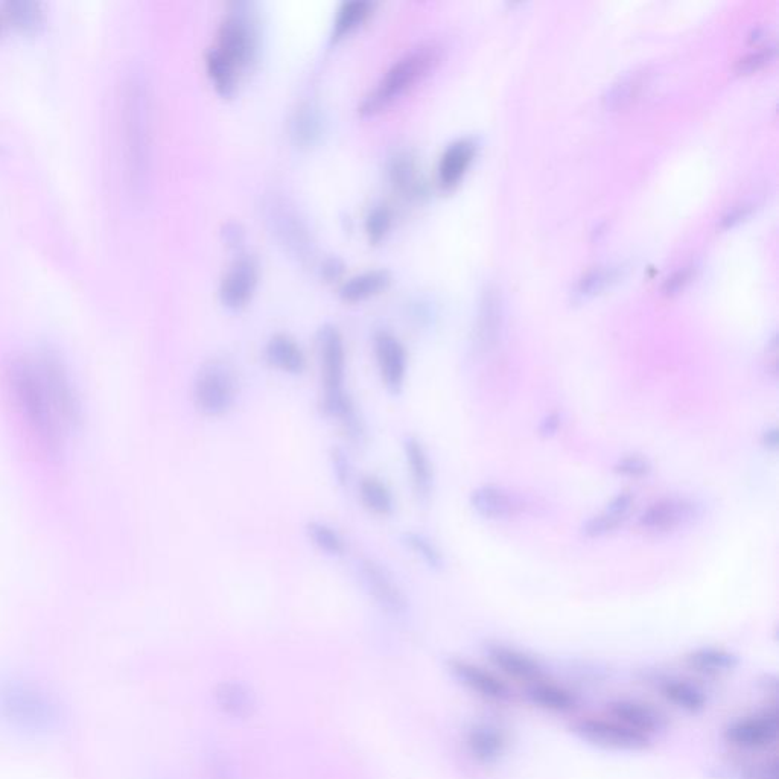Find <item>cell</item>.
Here are the masks:
<instances>
[{
  "instance_id": "6da1fadb",
  "label": "cell",
  "mask_w": 779,
  "mask_h": 779,
  "mask_svg": "<svg viewBox=\"0 0 779 779\" xmlns=\"http://www.w3.org/2000/svg\"><path fill=\"white\" fill-rule=\"evenodd\" d=\"M7 387L29 436L42 451L57 454L81 417L75 385L63 361L46 349L14 358L7 369Z\"/></svg>"
},
{
  "instance_id": "7a4b0ae2",
  "label": "cell",
  "mask_w": 779,
  "mask_h": 779,
  "mask_svg": "<svg viewBox=\"0 0 779 779\" xmlns=\"http://www.w3.org/2000/svg\"><path fill=\"white\" fill-rule=\"evenodd\" d=\"M69 706L48 679L26 671L0 673V732L25 745L48 743L66 729Z\"/></svg>"
},
{
  "instance_id": "3957f363",
  "label": "cell",
  "mask_w": 779,
  "mask_h": 779,
  "mask_svg": "<svg viewBox=\"0 0 779 779\" xmlns=\"http://www.w3.org/2000/svg\"><path fill=\"white\" fill-rule=\"evenodd\" d=\"M440 60V46L433 42L420 43L408 49L398 58L381 80L369 90L358 105V113L363 116L375 115L404 95L408 89L419 83Z\"/></svg>"
},
{
  "instance_id": "277c9868",
  "label": "cell",
  "mask_w": 779,
  "mask_h": 779,
  "mask_svg": "<svg viewBox=\"0 0 779 779\" xmlns=\"http://www.w3.org/2000/svg\"><path fill=\"white\" fill-rule=\"evenodd\" d=\"M261 28L255 5L235 2L224 13L217 29L214 48L244 74L258 60Z\"/></svg>"
},
{
  "instance_id": "5b68a950",
  "label": "cell",
  "mask_w": 779,
  "mask_h": 779,
  "mask_svg": "<svg viewBox=\"0 0 779 779\" xmlns=\"http://www.w3.org/2000/svg\"><path fill=\"white\" fill-rule=\"evenodd\" d=\"M318 352L322 366V410L326 416L340 420L355 408L344 390L346 382V346L340 329L322 326L318 331Z\"/></svg>"
},
{
  "instance_id": "8992f818",
  "label": "cell",
  "mask_w": 779,
  "mask_h": 779,
  "mask_svg": "<svg viewBox=\"0 0 779 779\" xmlns=\"http://www.w3.org/2000/svg\"><path fill=\"white\" fill-rule=\"evenodd\" d=\"M192 398L195 407L207 417L229 413L238 398L235 370L224 361H210L195 376Z\"/></svg>"
},
{
  "instance_id": "52a82bcc",
  "label": "cell",
  "mask_w": 779,
  "mask_h": 779,
  "mask_svg": "<svg viewBox=\"0 0 779 779\" xmlns=\"http://www.w3.org/2000/svg\"><path fill=\"white\" fill-rule=\"evenodd\" d=\"M571 729L577 737L600 748L643 751L650 745L649 735L627 728L612 717H583Z\"/></svg>"
},
{
  "instance_id": "ba28073f",
  "label": "cell",
  "mask_w": 779,
  "mask_h": 779,
  "mask_svg": "<svg viewBox=\"0 0 779 779\" xmlns=\"http://www.w3.org/2000/svg\"><path fill=\"white\" fill-rule=\"evenodd\" d=\"M259 279L256 256L239 255L224 273L220 283V300L226 308H244L252 300Z\"/></svg>"
},
{
  "instance_id": "9c48e42d",
  "label": "cell",
  "mask_w": 779,
  "mask_h": 779,
  "mask_svg": "<svg viewBox=\"0 0 779 779\" xmlns=\"http://www.w3.org/2000/svg\"><path fill=\"white\" fill-rule=\"evenodd\" d=\"M373 349H375L376 364H378L382 384L388 392L399 395L407 378V349L398 337L388 331L376 332L373 338Z\"/></svg>"
},
{
  "instance_id": "30bf717a",
  "label": "cell",
  "mask_w": 779,
  "mask_h": 779,
  "mask_svg": "<svg viewBox=\"0 0 779 779\" xmlns=\"http://www.w3.org/2000/svg\"><path fill=\"white\" fill-rule=\"evenodd\" d=\"M267 210L268 221L279 241L294 255L309 258V255H312V239L305 223L296 214L293 206L279 198H274L267 204Z\"/></svg>"
},
{
  "instance_id": "8fae6325",
  "label": "cell",
  "mask_w": 779,
  "mask_h": 779,
  "mask_svg": "<svg viewBox=\"0 0 779 779\" xmlns=\"http://www.w3.org/2000/svg\"><path fill=\"white\" fill-rule=\"evenodd\" d=\"M361 583L370 597L390 614L399 615L407 608L404 592L395 577L381 563L375 560H361L358 563Z\"/></svg>"
},
{
  "instance_id": "7c38bea8",
  "label": "cell",
  "mask_w": 779,
  "mask_h": 779,
  "mask_svg": "<svg viewBox=\"0 0 779 779\" xmlns=\"http://www.w3.org/2000/svg\"><path fill=\"white\" fill-rule=\"evenodd\" d=\"M699 506L688 498L670 497L652 504L640 516V527L649 533H670L694 522Z\"/></svg>"
},
{
  "instance_id": "4fadbf2b",
  "label": "cell",
  "mask_w": 779,
  "mask_h": 779,
  "mask_svg": "<svg viewBox=\"0 0 779 779\" xmlns=\"http://www.w3.org/2000/svg\"><path fill=\"white\" fill-rule=\"evenodd\" d=\"M778 732V713L766 711L731 723L726 728L725 738L737 748L763 749L775 743Z\"/></svg>"
},
{
  "instance_id": "5bb4252c",
  "label": "cell",
  "mask_w": 779,
  "mask_h": 779,
  "mask_svg": "<svg viewBox=\"0 0 779 779\" xmlns=\"http://www.w3.org/2000/svg\"><path fill=\"white\" fill-rule=\"evenodd\" d=\"M451 671L465 687L484 699L506 702L512 697L506 682L501 681L497 675H493L492 671L486 668L478 667L471 662L454 661L451 664Z\"/></svg>"
},
{
  "instance_id": "9a60e30c",
  "label": "cell",
  "mask_w": 779,
  "mask_h": 779,
  "mask_svg": "<svg viewBox=\"0 0 779 779\" xmlns=\"http://www.w3.org/2000/svg\"><path fill=\"white\" fill-rule=\"evenodd\" d=\"M472 510L478 516L492 521L509 519L518 515L521 504L510 492L498 486H481L471 493L469 498Z\"/></svg>"
},
{
  "instance_id": "2e32d148",
  "label": "cell",
  "mask_w": 779,
  "mask_h": 779,
  "mask_svg": "<svg viewBox=\"0 0 779 779\" xmlns=\"http://www.w3.org/2000/svg\"><path fill=\"white\" fill-rule=\"evenodd\" d=\"M487 655L495 667L500 668L503 673L516 681L533 684L544 676L541 665L519 650L497 644L487 649Z\"/></svg>"
},
{
  "instance_id": "e0dca14e",
  "label": "cell",
  "mask_w": 779,
  "mask_h": 779,
  "mask_svg": "<svg viewBox=\"0 0 779 779\" xmlns=\"http://www.w3.org/2000/svg\"><path fill=\"white\" fill-rule=\"evenodd\" d=\"M608 713L612 719L618 720L627 728L635 729V731L649 735V737L653 732L661 729L662 722H664L661 714L653 706L636 702V700H615V702L609 703Z\"/></svg>"
},
{
  "instance_id": "ac0fdd59",
  "label": "cell",
  "mask_w": 779,
  "mask_h": 779,
  "mask_svg": "<svg viewBox=\"0 0 779 779\" xmlns=\"http://www.w3.org/2000/svg\"><path fill=\"white\" fill-rule=\"evenodd\" d=\"M405 458L411 475L416 497L422 503L430 501L434 489V471L430 455L416 437H407L404 442Z\"/></svg>"
},
{
  "instance_id": "d6986e66",
  "label": "cell",
  "mask_w": 779,
  "mask_h": 779,
  "mask_svg": "<svg viewBox=\"0 0 779 779\" xmlns=\"http://www.w3.org/2000/svg\"><path fill=\"white\" fill-rule=\"evenodd\" d=\"M265 360L274 369L288 375H300L306 369V355L290 335L276 334L265 344Z\"/></svg>"
},
{
  "instance_id": "ffe728a7",
  "label": "cell",
  "mask_w": 779,
  "mask_h": 779,
  "mask_svg": "<svg viewBox=\"0 0 779 779\" xmlns=\"http://www.w3.org/2000/svg\"><path fill=\"white\" fill-rule=\"evenodd\" d=\"M474 156V140L468 139V137L455 140L451 145H448V148L443 151L442 157H440L439 169H437L440 185L443 188H451V186L457 185L463 174H465L466 169L471 165Z\"/></svg>"
},
{
  "instance_id": "44dd1931",
  "label": "cell",
  "mask_w": 779,
  "mask_h": 779,
  "mask_svg": "<svg viewBox=\"0 0 779 779\" xmlns=\"http://www.w3.org/2000/svg\"><path fill=\"white\" fill-rule=\"evenodd\" d=\"M390 283H392V273L384 268H375L344 280L338 294L346 303L363 302L387 290Z\"/></svg>"
},
{
  "instance_id": "7402d4cb",
  "label": "cell",
  "mask_w": 779,
  "mask_h": 779,
  "mask_svg": "<svg viewBox=\"0 0 779 779\" xmlns=\"http://www.w3.org/2000/svg\"><path fill=\"white\" fill-rule=\"evenodd\" d=\"M466 745L475 760L490 764L497 761L506 749V738L500 729L492 725H475L466 737Z\"/></svg>"
},
{
  "instance_id": "603a6c76",
  "label": "cell",
  "mask_w": 779,
  "mask_h": 779,
  "mask_svg": "<svg viewBox=\"0 0 779 779\" xmlns=\"http://www.w3.org/2000/svg\"><path fill=\"white\" fill-rule=\"evenodd\" d=\"M633 504V497L630 493H620L618 497L609 503L605 512H601L600 515L594 516L589 519L583 525L582 533L589 539L601 538L606 536L611 531H614L618 525L623 524L626 521L627 513H629L630 507Z\"/></svg>"
},
{
  "instance_id": "cb8c5ba5",
  "label": "cell",
  "mask_w": 779,
  "mask_h": 779,
  "mask_svg": "<svg viewBox=\"0 0 779 779\" xmlns=\"http://www.w3.org/2000/svg\"><path fill=\"white\" fill-rule=\"evenodd\" d=\"M528 699L533 705L539 706L542 710L553 711V713H568L574 710L577 705L576 696L565 687L547 682L544 679L533 682L528 687Z\"/></svg>"
},
{
  "instance_id": "d4e9b609",
  "label": "cell",
  "mask_w": 779,
  "mask_h": 779,
  "mask_svg": "<svg viewBox=\"0 0 779 779\" xmlns=\"http://www.w3.org/2000/svg\"><path fill=\"white\" fill-rule=\"evenodd\" d=\"M360 498L364 507L373 515L387 518L395 513L396 503L392 489L381 478L373 475L364 477L360 483Z\"/></svg>"
},
{
  "instance_id": "484cf974",
  "label": "cell",
  "mask_w": 779,
  "mask_h": 779,
  "mask_svg": "<svg viewBox=\"0 0 779 779\" xmlns=\"http://www.w3.org/2000/svg\"><path fill=\"white\" fill-rule=\"evenodd\" d=\"M388 174L393 185L407 197L422 194L423 183L420 180L416 159L410 153H398L390 160Z\"/></svg>"
},
{
  "instance_id": "4316f807",
  "label": "cell",
  "mask_w": 779,
  "mask_h": 779,
  "mask_svg": "<svg viewBox=\"0 0 779 779\" xmlns=\"http://www.w3.org/2000/svg\"><path fill=\"white\" fill-rule=\"evenodd\" d=\"M373 8L375 4L372 0H344L335 13L331 43L338 42L344 35L360 26L372 14Z\"/></svg>"
},
{
  "instance_id": "83f0119b",
  "label": "cell",
  "mask_w": 779,
  "mask_h": 779,
  "mask_svg": "<svg viewBox=\"0 0 779 779\" xmlns=\"http://www.w3.org/2000/svg\"><path fill=\"white\" fill-rule=\"evenodd\" d=\"M204 60H206L207 75H209L210 81L214 83L218 93L226 96V98L235 95L239 80H241V74H239L238 69L232 66L214 46H210L207 49Z\"/></svg>"
},
{
  "instance_id": "f1b7e54d",
  "label": "cell",
  "mask_w": 779,
  "mask_h": 779,
  "mask_svg": "<svg viewBox=\"0 0 779 779\" xmlns=\"http://www.w3.org/2000/svg\"><path fill=\"white\" fill-rule=\"evenodd\" d=\"M661 694L671 705L678 706L679 710L687 713H700L705 710V694L690 682L682 679H667L661 684Z\"/></svg>"
},
{
  "instance_id": "f546056e",
  "label": "cell",
  "mask_w": 779,
  "mask_h": 779,
  "mask_svg": "<svg viewBox=\"0 0 779 779\" xmlns=\"http://www.w3.org/2000/svg\"><path fill=\"white\" fill-rule=\"evenodd\" d=\"M322 116L312 105H302L291 122V134L300 147L314 145L322 136Z\"/></svg>"
},
{
  "instance_id": "4dcf8cb0",
  "label": "cell",
  "mask_w": 779,
  "mask_h": 779,
  "mask_svg": "<svg viewBox=\"0 0 779 779\" xmlns=\"http://www.w3.org/2000/svg\"><path fill=\"white\" fill-rule=\"evenodd\" d=\"M688 665L706 675H719L723 671L732 670L737 665V658L729 652L720 649H700L690 653Z\"/></svg>"
},
{
  "instance_id": "1f68e13d",
  "label": "cell",
  "mask_w": 779,
  "mask_h": 779,
  "mask_svg": "<svg viewBox=\"0 0 779 779\" xmlns=\"http://www.w3.org/2000/svg\"><path fill=\"white\" fill-rule=\"evenodd\" d=\"M646 78V70H640V72L627 75L623 80H620V83L614 84L606 95L609 107L618 109V107L630 104L636 96L640 95L644 84H646Z\"/></svg>"
},
{
  "instance_id": "d6a6232c",
  "label": "cell",
  "mask_w": 779,
  "mask_h": 779,
  "mask_svg": "<svg viewBox=\"0 0 779 779\" xmlns=\"http://www.w3.org/2000/svg\"><path fill=\"white\" fill-rule=\"evenodd\" d=\"M308 535L312 544L329 556H343L346 551V542L331 525L317 521L309 522Z\"/></svg>"
},
{
  "instance_id": "836d02e7",
  "label": "cell",
  "mask_w": 779,
  "mask_h": 779,
  "mask_svg": "<svg viewBox=\"0 0 779 779\" xmlns=\"http://www.w3.org/2000/svg\"><path fill=\"white\" fill-rule=\"evenodd\" d=\"M392 210L387 204H376L366 217V233L372 244H378L392 227Z\"/></svg>"
},
{
  "instance_id": "e575fe53",
  "label": "cell",
  "mask_w": 779,
  "mask_h": 779,
  "mask_svg": "<svg viewBox=\"0 0 779 779\" xmlns=\"http://www.w3.org/2000/svg\"><path fill=\"white\" fill-rule=\"evenodd\" d=\"M404 542L411 551L422 557L423 562L427 563L433 570H440L443 566V557L436 545L419 533H405Z\"/></svg>"
},
{
  "instance_id": "d590c367",
  "label": "cell",
  "mask_w": 779,
  "mask_h": 779,
  "mask_svg": "<svg viewBox=\"0 0 779 779\" xmlns=\"http://www.w3.org/2000/svg\"><path fill=\"white\" fill-rule=\"evenodd\" d=\"M618 268L614 265H605V267H595L580 279L577 294L585 297L589 294L598 293L608 285L609 282L617 277Z\"/></svg>"
},
{
  "instance_id": "8d00e7d4",
  "label": "cell",
  "mask_w": 779,
  "mask_h": 779,
  "mask_svg": "<svg viewBox=\"0 0 779 779\" xmlns=\"http://www.w3.org/2000/svg\"><path fill=\"white\" fill-rule=\"evenodd\" d=\"M614 471L624 475V477L641 478L652 472V465L647 458L640 457V455H627V457L618 460Z\"/></svg>"
},
{
  "instance_id": "74e56055",
  "label": "cell",
  "mask_w": 779,
  "mask_h": 779,
  "mask_svg": "<svg viewBox=\"0 0 779 779\" xmlns=\"http://www.w3.org/2000/svg\"><path fill=\"white\" fill-rule=\"evenodd\" d=\"M221 705L226 708L227 711H233L235 714H241L242 711L247 710V696L244 691L239 690L236 685H224L223 693H220Z\"/></svg>"
},
{
  "instance_id": "f35d334b",
  "label": "cell",
  "mask_w": 779,
  "mask_h": 779,
  "mask_svg": "<svg viewBox=\"0 0 779 779\" xmlns=\"http://www.w3.org/2000/svg\"><path fill=\"white\" fill-rule=\"evenodd\" d=\"M773 54H775V46H761L757 51L749 52L748 55L741 58V60L738 61V69L743 70V72L757 69V67L763 66L766 61H769L770 58L773 57Z\"/></svg>"
},
{
  "instance_id": "ab89813d",
  "label": "cell",
  "mask_w": 779,
  "mask_h": 779,
  "mask_svg": "<svg viewBox=\"0 0 779 779\" xmlns=\"http://www.w3.org/2000/svg\"><path fill=\"white\" fill-rule=\"evenodd\" d=\"M331 462L335 478H337L338 483L344 486L350 478V466L346 454L340 448L332 449Z\"/></svg>"
},
{
  "instance_id": "60d3db41",
  "label": "cell",
  "mask_w": 779,
  "mask_h": 779,
  "mask_svg": "<svg viewBox=\"0 0 779 779\" xmlns=\"http://www.w3.org/2000/svg\"><path fill=\"white\" fill-rule=\"evenodd\" d=\"M344 271H346V265H344L343 259L338 258V256H331V258L323 261L322 276L328 282H335V280L341 279Z\"/></svg>"
},
{
  "instance_id": "b9f144b4",
  "label": "cell",
  "mask_w": 779,
  "mask_h": 779,
  "mask_svg": "<svg viewBox=\"0 0 779 779\" xmlns=\"http://www.w3.org/2000/svg\"><path fill=\"white\" fill-rule=\"evenodd\" d=\"M691 277V267L688 265V267H682L679 268L678 271H675V273L671 274L670 277H668L667 280H665L664 285V291L668 294L676 293V291L681 290V288H684L685 283L690 280Z\"/></svg>"
},
{
  "instance_id": "7bdbcfd3",
  "label": "cell",
  "mask_w": 779,
  "mask_h": 779,
  "mask_svg": "<svg viewBox=\"0 0 779 779\" xmlns=\"http://www.w3.org/2000/svg\"><path fill=\"white\" fill-rule=\"evenodd\" d=\"M223 236L227 245H230V247H238V245L241 244L242 239H244V232H242L239 224L227 223L224 224Z\"/></svg>"
},
{
  "instance_id": "ee69618b",
  "label": "cell",
  "mask_w": 779,
  "mask_h": 779,
  "mask_svg": "<svg viewBox=\"0 0 779 779\" xmlns=\"http://www.w3.org/2000/svg\"><path fill=\"white\" fill-rule=\"evenodd\" d=\"M559 427V414H550V416L545 417V419L542 420L541 425H539V434H541L542 437L554 436V434L557 433V430H559Z\"/></svg>"
},
{
  "instance_id": "f6af8a7d",
  "label": "cell",
  "mask_w": 779,
  "mask_h": 779,
  "mask_svg": "<svg viewBox=\"0 0 779 779\" xmlns=\"http://www.w3.org/2000/svg\"><path fill=\"white\" fill-rule=\"evenodd\" d=\"M749 209H751V207L746 206V204H741V206L734 207V209L729 210V214L723 218V224H725V226H731V224L737 223V221H740L741 218L746 217Z\"/></svg>"
},
{
  "instance_id": "bcb514c9",
  "label": "cell",
  "mask_w": 779,
  "mask_h": 779,
  "mask_svg": "<svg viewBox=\"0 0 779 779\" xmlns=\"http://www.w3.org/2000/svg\"><path fill=\"white\" fill-rule=\"evenodd\" d=\"M763 445L766 446L767 449H772V451H775V449L778 448V431H776V428L767 430L766 433L763 434Z\"/></svg>"
},
{
  "instance_id": "7dc6e473",
  "label": "cell",
  "mask_w": 779,
  "mask_h": 779,
  "mask_svg": "<svg viewBox=\"0 0 779 779\" xmlns=\"http://www.w3.org/2000/svg\"><path fill=\"white\" fill-rule=\"evenodd\" d=\"M763 779H778V769H776V763H773L772 766H770L769 772H767V775L764 776Z\"/></svg>"
},
{
  "instance_id": "c3c4849f",
  "label": "cell",
  "mask_w": 779,
  "mask_h": 779,
  "mask_svg": "<svg viewBox=\"0 0 779 779\" xmlns=\"http://www.w3.org/2000/svg\"><path fill=\"white\" fill-rule=\"evenodd\" d=\"M0 26H2V16H0Z\"/></svg>"
}]
</instances>
